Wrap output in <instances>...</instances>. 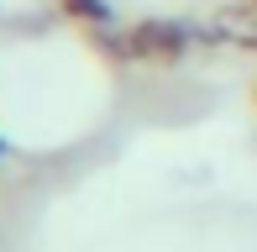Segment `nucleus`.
I'll list each match as a JSON object with an SVG mask.
<instances>
[{"label": "nucleus", "instance_id": "1", "mask_svg": "<svg viewBox=\"0 0 257 252\" xmlns=\"http://www.w3.org/2000/svg\"><path fill=\"white\" fill-rule=\"evenodd\" d=\"M189 37L173 21H142L137 32H126V58H147V63H179Z\"/></svg>", "mask_w": 257, "mask_h": 252}, {"label": "nucleus", "instance_id": "2", "mask_svg": "<svg viewBox=\"0 0 257 252\" xmlns=\"http://www.w3.org/2000/svg\"><path fill=\"white\" fill-rule=\"evenodd\" d=\"M220 32H226L231 42H241V48H257V6L252 11H226V16H220Z\"/></svg>", "mask_w": 257, "mask_h": 252}, {"label": "nucleus", "instance_id": "3", "mask_svg": "<svg viewBox=\"0 0 257 252\" xmlns=\"http://www.w3.org/2000/svg\"><path fill=\"white\" fill-rule=\"evenodd\" d=\"M74 6V16H89V21H105L110 11H105V0H68Z\"/></svg>", "mask_w": 257, "mask_h": 252}, {"label": "nucleus", "instance_id": "4", "mask_svg": "<svg viewBox=\"0 0 257 252\" xmlns=\"http://www.w3.org/2000/svg\"><path fill=\"white\" fill-rule=\"evenodd\" d=\"M252 6H257V0H252Z\"/></svg>", "mask_w": 257, "mask_h": 252}]
</instances>
